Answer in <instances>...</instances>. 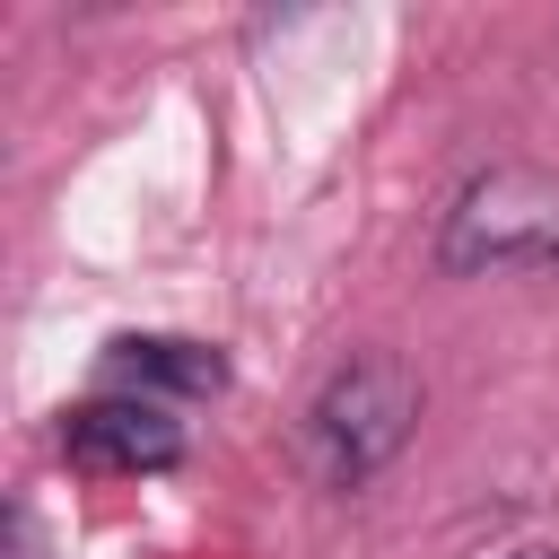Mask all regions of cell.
Wrapping results in <instances>:
<instances>
[{
    "mask_svg": "<svg viewBox=\"0 0 559 559\" xmlns=\"http://www.w3.org/2000/svg\"><path fill=\"white\" fill-rule=\"evenodd\" d=\"M419 428V376L384 349L349 358L306 411V463L323 489H367Z\"/></svg>",
    "mask_w": 559,
    "mask_h": 559,
    "instance_id": "obj_1",
    "label": "cell"
},
{
    "mask_svg": "<svg viewBox=\"0 0 559 559\" xmlns=\"http://www.w3.org/2000/svg\"><path fill=\"white\" fill-rule=\"evenodd\" d=\"M437 262L445 271H550L559 262V175H542V166L472 175L445 210Z\"/></svg>",
    "mask_w": 559,
    "mask_h": 559,
    "instance_id": "obj_2",
    "label": "cell"
},
{
    "mask_svg": "<svg viewBox=\"0 0 559 559\" xmlns=\"http://www.w3.org/2000/svg\"><path fill=\"white\" fill-rule=\"evenodd\" d=\"M61 454L79 472H175L183 463V428L148 393H96V402H79L61 419Z\"/></svg>",
    "mask_w": 559,
    "mask_h": 559,
    "instance_id": "obj_3",
    "label": "cell"
},
{
    "mask_svg": "<svg viewBox=\"0 0 559 559\" xmlns=\"http://www.w3.org/2000/svg\"><path fill=\"white\" fill-rule=\"evenodd\" d=\"M114 376H122L131 393H218V384H227V358L201 349V341L131 332V341H114Z\"/></svg>",
    "mask_w": 559,
    "mask_h": 559,
    "instance_id": "obj_4",
    "label": "cell"
},
{
    "mask_svg": "<svg viewBox=\"0 0 559 559\" xmlns=\"http://www.w3.org/2000/svg\"><path fill=\"white\" fill-rule=\"evenodd\" d=\"M9 559H44V524H35V507H26V498L9 507Z\"/></svg>",
    "mask_w": 559,
    "mask_h": 559,
    "instance_id": "obj_5",
    "label": "cell"
},
{
    "mask_svg": "<svg viewBox=\"0 0 559 559\" xmlns=\"http://www.w3.org/2000/svg\"><path fill=\"white\" fill-rule=\"evenodd\" d=\"M515 559H559V550H550V542H533V550H515Z\"/></svg>",
    "mask_w": 559,
    "mask_h": 559,
    "instance_id": "obj_6",
    "label": "cell"
}]
</instances>
